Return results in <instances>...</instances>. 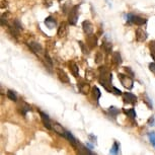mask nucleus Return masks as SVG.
<instances>
[{
  "instance_id": "f257e3e1",
  "label": "nucleus",
  "mask_w": 155,
  "mask_h": 155,
  "mask_svg": "<svg viewBox=\"0 0 155 155\" xmlns=\"http://www.w3.org/2000/svg\"><path fill=\"white\" fill-rule=\"evenodd\" d=\"M99 72H101L99 79H98L99 83L104 87L106 90L113 92V88H110L112 87V79H113L112 73L107 69V67H101L99 68Z\"/></svg>"
},
{
  "instance_id": "f03ea898",
  "label": "nucleus",
  "mask_w": 155,
  "mask_h": 155,
  "mask_svg": "<svg viewBox=\"0 0 155 155\" xmlns=\"http://www.w3.org/2000/svg\"><path fill=\"white\" fill-rule=\"evenodd\" d=\"M119 79L121 81V83L123 84V86L127 89H132L133 85H134V81L132 79V77L129 75H125L122 74V73H119Z\"/></svg>"
},
{
  "instance_id": "7ed1b4c3",
  "label": "nucleus",
  "mask_w": 155,
  "mask_h": 155,
  "mask_svg": "<svg viewBox=\"0 0 155 155\" xmlns=\"http://www.w3.org/2000/svg\"><path fill=\"white\" fill-rule=\"evenodd\" d=\"M78 9H79V5H74L71 10L69 11L68 14V23L71 25H75L78 20Z\"/></svg>"
},
{
  "instance_id": "20e7f679",
  "label": "nucleus",
  "mask_w": 155,
  "mask_h": 155,
  "mask_svg": "<svg viewBox=\"0 0 155 155\" xmlns=\"http://www.w3.org/2000/svg\"><path fill=\"white\" fill-rule=\"evenodd\" d=\"M17 110L19 112L20 115L25 116L27 115V113L31 110V107L28 104H27L25 101L19 99V101H17Z\"/></svg>"
},
{
  "instance_id": "39448f33",
  "label": "nucleus",
  "mask_w": 155,
  "mask_h": 155,
  "mask_svg": "<svg viewBox=\"0 0 155 155\" xmlns=\"http://www.w3.org/2000/svg\"><path fill=\"white\" fill-rule=\"evenodd\" d=\"M127 20L129 22L135 23L136 25H139V27L146 25V22H147V19L146 18H143V17L138 16V15H133V14H128Z\"/></svg>"
},
{
  "instance_id": "423d86ee",
  "label": "nucleus",
  "mask_w": 155,
  "mask_h": 155,
  "mask_svg": "<svg viewBox=\"0 0 155 155\" xmlns=\"http://www.w3.org/2000/svg\"><path fill=\"white\" fill-rule=\"evenodd\" d=\"M28 46L30 47L31 51L34 52L35 54L38 55V56H41V55H43V47L40 45L39 43L37 42H30L28 44Z\"/></svg>"
},
{
  "instance_id": "0eeeda50",
  "label": "nucleus",
  "mask_w": 155,
  "mask_h": 155,
  "mask_svg": "<svg viewBox=\"0 0 155 155\" xmlns=\"http://www.w3.org/2000/svg\"><path fill=\"white\" fill-rule=\"evenodd\" d=\"M68 31H69L68 25H67L66 22H62L59 25V28H58L57 35H58V37H59V38H65L67 35H68Z\"/></svg>"
},
{
  "instance_id": "6e6552de",
  "label": "nucleus",
  "mask_w": 155,
  "mask_h": 155,
  "mask_svg": "<svg viewBox=\"0 0 155 155\" xmlns=\"http://www.w3.org/2000/svg\"><path fill=\"white\" fill-rule=\"evenodd\" d=\"M123 101H124L126 104H135L137 102V96L132 94L130 92H125L123 93Z\"/></svg>"
},
{
  "instance_id": "1a4fd4ad",
  "label": "nucleus",
  "mask_w": 155,
  "mask_h": 155,
  "mask_svg": "<svg viewBox=\"0 0 155 155\" xmlns=\"http://www.w3.org/2000/svg\"><path fill=\"white\" fill-rule=\"evenodd\" d=\"M135 36H136V41H137V42L142 43V42H145V41L147 40V33H146V31L143 30V28H137Z\"/></svg>"
},
{
  "instance_id": "9d476101",
  "label": "nucleus",
  "mask_w": 155,
  "mask_h": 155,
  "mask_svg": "<svg viewBox=\"0 0 155 155\" xmlns=\"http://www.w3.org/2000/svg\"><path fill=\"white\" fill-rule=\"evenodd\" d=\"M56 72H57V76H58V78L60 79L61 82H63V83H69V76L67 75V73L64 71L63 69H60V68H57L56 70Z\"/></svg>"
},
{
  "instance_id": "9b49d317",
  "label": "nucleus",
  "mask_w": 155,
  "mask_h": 155,
  "mask_svg": "<svg viewBox=\"0 0 155 155\" xmlns=\"http://www.w3.org/2000/svg\"><path fill=\"white\" fill-rule=\"evenodd\" d=\"M82 28H83V31L87 35V36L93 34V30H94L93 25L89 21V20H84L82 22Z\"/></svg>"
},
{
  "instance_id": "f8f14e48",
  "label": "nucleus",
  "mask_w": 155,
  "mask_h": 155,
  "mask_svg": "<svg viewBox=\"0 0 155 155\" xmlns=\"http://www.w3.org/2000/svg\"><path fill=\"white\" fill-rule=\"evenodd\" d=\"M86 45L88 46L89 49H93L95 48L96 45H97V38H96L94 35L91 34V35H88L86 38Z\"/></svg>"
},
{
  "instance_id": "ddd939ff",
  "label": "nucleus",
  "mask_w": 155,
  "mask_h": 155,
  "mask_svg": "<svg viewBox=\"0 0 155 155\" xmlns=\"http://www.w3.org/2000/svg\"><path fill=\"white\" fill-rule=\"evenodd\" d=\"M78 88H79L81 93L87 94L90 91V84L88 82H85V81H80V82H78Z\"/></svg>"
},
{
  "instance_id": "4468645a",
  "label": "nucleus",
  "mask_w": 155,
  "mask_h": 155,
  "mask_svg": "<svg viewBox=\"0 0 155 155\" xmlns=\"http://www.w3.org/2000/svg\"><path fill=\"white\" fill-rule=\"evenodd\" d=\"M40 116H41V120H42V123L44 124V126H45L47 129H52V123H51V120L49 118V116L43 112H40Z\"/></svg>"
},
{
  "instance_id": "2eb2a0df",
  "label": "nucleus",
  "mask_w": 155,
  "mask_h": 155,
  "mask_svg": "<svg viewBox=\"0 0 155 155\" xmlns=\"http://www.w3.org/2000/svg\"><path fill=\"white\" fill-rule=\"evenodd\" d=\"M52 129H53V130L57 134H59V135L64 136V137L66 136V132H67V131L60 124H58V123H54V124H52Z\"/></svg>"
},
{
  "instance_id": "dca6fc26",
  "label": "nucleus",
  "mask_w": 155,
  "mask_h": 155,
  "mask_svg": "<svg viewBox=\"0 0 155 155\" xmlns=\"http://www.w3.org/2000/svg\"><path fill=\"white\" fill-rule=\"evenodd\" d=\"M69 70L71 71L74 77H78V76H79V68H78L77 64L75 62H73V61L69 63Z\"/></svg>"
},
{
  "instance_id": "f3484780",
  "label": "nucleus",
  "mask_w": 155,
  "mask_h": 155,
  "mask_svg": "<svg viewBox=\"0 0 155 155\" xmlns=\"http://www.w3.org/2000/svg\"><path fill=\"white\" fill-rule=\"evenodd\" d=\"M75 148H77V152L79 154H92L91 151L88 150L85 146H83L82 144H80V143H78Z\"/></svg>"
},
{
  "instance_id": "a211bd4d",
  "label": "nucleus",
  "mask_w": 155,
  "mask_h": 155,
  "mask_svg": "<svg viewBox=\"0 0 155 155\" xmlns=\"http://www.w3.org/2000/svg\"><path fill=\"white\" fill-rule=\"evenodd\" d=\"M112 59H113V62L116 64V65H120L122 64L123 60H122V56L120 54V52H114L113 55H112Z\"/></svg>"
},
{
  "instance_id": "6ab92c4d",
  "label": "nucleus",
  "mask_w": 155,
  "mask_h": 155,
  "mask_svg": "<svg viewBox=\"0 0 155 155\" xmlns=\"http://www.w3.org/2000/svg\"><path fill=\"white\" fill-rule=\"evenodd\" d=\"M45 25H47V28H49L52 30V28H55V25H56V20H55V18H53L52 16H48L45 19Z\"/></svg>"
},
{
  "instance_id": "aec40b11",
  "label": "nucleus",
  "mask_w": 155,
  "mask_h": 155,
  "mask_svg": "<svg viewBox=\"0 0 155 155\" xmlns=\"http://www.w3.org/2000/svg\"><path fill=\"white\" fill-rule=\"evenodd\" d=\"M8 31H9V33L12 37H14V38L19 37V30L14 27L13 25H8Z\"/></svg>"
},
{
  "instance_id": "412c9836",
  "label": "nucleus",
  "mask_w": 155,
  "mask_h": 155,
  "mask_svg": "<svg viewBox=\"0 0 155 155\" xmlns=\"http://www.w3.org/2000/svg\"><path fill=\"white\" fill-rule=\"evenodd\" d=\"M9 18H10V13L6 11V12L2 13L1 15V25H8L9 23Z\"/></svg>"
},
{
  "instance_id": "4be33fe9",
  "label": "nucleus",
  "mask_w": 155,
  "mask_h": 155,
  "mask_svg": "<svg viewBox=\"0 0 155 155\" xmlns=\"http://www.w3.org/2000/svg\"><path fill=\"white\" fill-rule=\"evenodd\" d=\"M101 48L104 50V52H106L107 54H110V51H112L113 45H112V43L109 42V41H104Z\"/></svg>"
},
{
  "instance_id": "5701e85b",
  "label": "nucleus",
  "mask_w": 155,
  "mask_h": 155,
  "mask_svg": "<svg viewBox=\"0 0 155 155\" xmlns=\"http://www.w3.org/2000/svg\"><path fill=\"white\" fill-rule=\"evenodd\" d=\"M65 138L68 139V141H69L70 143H71V145H73V146H74V147H76V146H77V144H78L77 140H76V139L74 138V136H73L72 134L70 133V132H68V131H67V132H66V136H65Z\"/></svg>"
},
{
  "instance_id": "b1692460",
  "label": "nucleus",
  "mask_w": 155,
  "mask_h": 155,
  "mask_svg": "<svg viewBox=\"0 0 155 155\" xmlns=\"http://www.w3.org/2000/svg\"><path fill=\"white\" fill-rule=\"evenodd\" d=\"M92 95H93V98L95 99V101L98 102V99H99V97H101V90H99L96 86H94L92 88Z\"/></svg>"
},
{
  "instance_id": "393cba45",
  "label": "nucleus",
  "mask_w": 155,
  "mask_h": 155,
  "mask_svg": "<svg viewBox=\"0 0 155 155\" xmlns=\"http://www.w3.org/2000/svg\"><path fill=\"white\" fill-rule=\"evenodd\" d=\"M124 113L127 115L130 119H136V112L134 109H130V110H124Z\"/></svg>"
},
{
  "instance_id": "a878e982",
  "label": "nucleus",
  "mask_w": 155,
  "mask_h": 155,
  "mask_svg": "<svg viewBox=\"0 0 155 155\" xmlns=\"http://www.w3.org/2000/svg\"><path fill=\"white\" fill-rule=\"evenodd\" d=\"M7 97L11 99V101H17V95H16V93L13 91V90H11V89H8L7 90Z\"/></svg>"
},
{
  "instance_id": "bb28decb",
  "label": "nucleus",
  "mask_w": 155,
  "mask_h": 155,
  "mask_svg": "<svg viewBox=\"0 0 155 155\" xmlns=\"http://www.w3.org/2000/svg\"><path fill=\"white\" fill-rule=\"evenodd\" d=\"M149 49H150L151 52V57L155 60V41H152V42L149 43Z\"/></svg>"
},
{
  "instance_id": "cd10ccee",
  "label": "nucleus",
  "mask_w": 155,
  "mask_h": 155,
  "mask_svg": "<svg viewBox=\"0 0 155 155\" xmlns=\"http://www.w3.org/2000/svg\"><path fill=\"white\" fill-rule=\"evenodd\" d=\"M109 113H110V115H112L113 117H116L120 114V110L117 109L116 107H109Z\"/></svg>"
},
{
  "instance_id": "c85d7f7f",
  "label": "nucleus",
  "mask_w": 155,
  "mask_h": 155,
  "mask_svg": "<svg viewBox=\"0 0 155 155\" xmlns=\"http://www.w3.org/2000/svg\"><path fill=\"white\" fill-rule=\"evenodd\" d=\"M119 149H120V146L118 144V142H114V145H113V147L112 149H110V153L112 154H118L119 153Z\"/></svg>"
},
{
  "instance_id": "c756f323",
  "label": "nucleus",
  "mask_w": 155,
  "mask_h": 155,
  "mask_svg": "<svg viewBox=\"0 0 155 155\" xmlns=\"http://www.w3.org/2000/svg\"><path fill=\"white\" fill-rule=\"evenodd\" d=\"M144 101L146 102V104L148 106L149 109L152 110V107H153V106H152V101H151L150 97H149L147 94H144Z\"/></svg>"
},
{
  "instance_id": "7c9ffc66",
  "label": "nucleus",
  "mask_w": 155,
  "mask_h": 155,
  "mask_svg": "<svg viewBox=\"0 0 155 155\" xmlns=\"http://www.w3.org/2000/svg\"><path fill=\"white\" fill-rule=\"evenodd\" d=\"M78 44H79V46H80V48L81 50H82V52H83V54H88L89 53V50L87 49V45H84V43L82 42H78Z\"/></svg>"
},
{
  "instance_id": "2f4dec72",
  "label": "nucleus",
  "mask_w": 155,
  "mask_h": 155,
  "mask_svg": "<svg viewBox=\"0 0 155 155\" xmlns=\"http://www.w3.org/2000/svg\"><path fill=\"white\" fill-rule=\"evenodd\" d=\"M148 137H149V140H150L151 144L153 145V147L155 148V133H149Z\"/></svg>"
},
{
  "instance_id": "473e14b6",
  "label": "nucleus",
  "mask_w": 155,
  "mask_h": 155,
  "mask_svg": "<svg viewBox=\"0 0 155 155\" xmlns=\"http://www.w3.org/2000/svg\"><path fill=\"white\" fill-rule=\"evenodd\" d=\"M12 25L15 28H18V30H22V25H21V23H20L19 19H13V23H12Z\"/></svg>"
},
{
  "instance_id": "72a5a7b5",
  "label": "nucleus",
  "mask_w": 155,
  "mask_h": 155,
  "mask_svg": "<svg viewBox=\"0 0 155 155\" xmlns=\"http://www.w3.org/2000/svg\"><path fill=\"white\" fill-rule=\"evenodd\" d=\"M101 60H102V56H101V52H98V53L96 54V56H95V63L99 64V63L101 62Z\"/></svg>"
},
{
  "instance_id": "f704fd0d",
  "label": "nucleus",
  "mask_w": 155,
  "mask_h": 155,
  "mask_svg": "<svg viewBox=\"0 0 155 155\" xmlns=\"http://www.w3.org/2000/svg\"><path fill=\"white\" fill-rule=\"evenodd\" d=\"M125 71L128 73L129 76H131V77H133L134 76V72L132 71V69L130 68V67H125Z\"/></svg>"
},
{
  "instance_id": "c9c22d12",
  "label": "nucleus",
  "mask_w": 155,
  "mask_h": 155,
  "mask_svg": "<svg viewBox=\"0 0 155 155\" xmlns=\"http://www.w3.org/2000/svg\"><path fill=\"white\" fill-rule=\"evenodd\" d=\"M149 69H150L151 72H153L155 74V63H150L149 64Z\"/></svg>"
},
{
  "instance_id": "e433bc0d",
  "label": "nucleus",
  "mask_w": 155,
  "mask_h": 155,
  "mask_svg": "<svg viewBox=\"0 0 155 155\" xmlns=\"http://www.w3.org/2000/svg\"><path fill=\"white\" fill-rule=\"evenodd\" d=\"M113 91H114V93H116V94H118V95H121V94H123L121 90L118 89V88H116V87H113Z\"/></svg>"
},
{
  "instance_id": "4c0bfd02",
  "label": "nucleus",
  "mask_w": 155,
  "mask_h": 155,
  "mask_svg": "<svg viewBox=\"0 0 155 155\" xmlns=\"http://www.w3.org/2000/svg\"><path fill=\"white\" fill-rule=\"evenodd\" d=\"M8 6V2L5 1V0H3V1L1 2V8H5Z\"/></svg>"
},
{
  "instance_id": "58836bf2",
  "label": "nucleus",
  "mask_w": 155,
  "mask_h": 155,
  "mask_svg": "<svg viewBox=\"0 0 155 155\" xmlns=\"http://www.w3.org/2000/svg\"><path fill=\"white\" fill-rule=\"evenodd\" d=\"M59 1H61V0H59Z\"/></svg>"
}]
</instances>
